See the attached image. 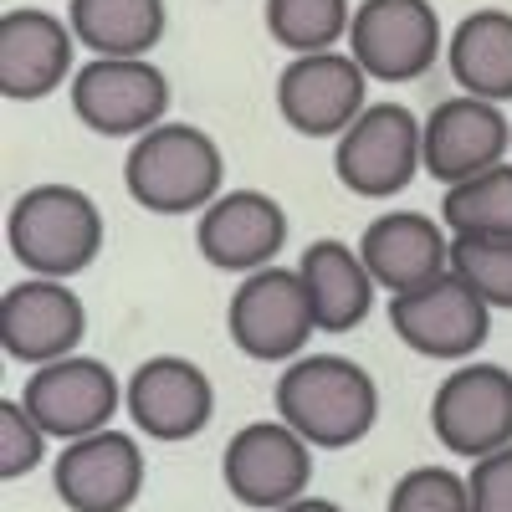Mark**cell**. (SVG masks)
<instances>
[{"label": "cell", "instance_id": "1", "mask_svg": "<svg viewBox=\"0 0 512 512\" xmlns=\"http://www.w3.org/2000/svg\"><path fill=\"white\" fill-rule=\"evenodd\" d=\"M277 415L313 451H349L379 420V384L344 354H303L277 374Z\"/></svg>", "mask_w": 512, "mask_h": 512}, {"label": "cell", "instance_id": "2", "mask_svg": "<svg viewBox=\"0 0 512 512\" xmlns=\"http://www.w3.org/2000/svg\"><path fill=\"white\" fill-rule=\"evenodd\" d=\"M11 256L41 282H67L88 272L103 251V210L77 185H31L6 216Z\"/></svg>", "mask_w": 512, "mask_h": 512}, {"label": "cell", "instance_id": "3", "mask_svg": "<svg viewBox=\"0 0 512 512\" xmlns=\"http://www.w3.org/2000/svg\"><path fill=\"white\" fill-rule=\"evenodd\" d=\"M226 159L216 139L195 123H159L144 139H134L123 159V190L144 205L149 216H190L221 200Z\"/></svg>", "mask_w": 512, "mask_h": 512}, {"label": "cell", "instance_id": "4", "mask_svg": "<svg viewBox=\"0 0 512 512\" xmlns=\"http://www.w3.org/2000/svg\"><path fill=\"white\" fill-rule=\"evenodd\" d=\"M425 169V123L405 103H374L333 149V175L359 200H390Z\"/></svg>", "mask_w": 512, "mask_h": 512}, {"label": "cell", "instance_id": "5", "mask_svg": "<svg viewBox=\"0 0 512 512\" xmlns=\"http://www.w3.org/2000/svg\"><path fill=\"white\" fill-rule=\"evenodd\" d=\"M226 328H231V344L246 359L297 364L308 349V333H318V318H313L303 277L287 272V267H267L231 292Z\"/></svg>", "mask_w": 512, "mask_h": 512}, {"label": "cell", "instance_id": "6", "mask_svg": "<svg viewBox=\"0 0 512 512\" xmlns=\"http://www.w3.org/2000/svg\"><path fill=\"white\" fill-rule=\"evenodd\" d=\"M226 492L241 507L256 512H282L308 497L313 482V446L282 420H251L226 441L221 456Z\"/></svg>", "mask_w": 512, "mask_h": 512}, {"label": "cell", "instance_id": "7", "mask_svg": "<svg viewBox=\"0 0 512 512\" xmlns=\"http://www.w3.org/2000/svg\"><path fill=\"white\" fill-rule=\"evenodd\" d=\"M441 16L431 0H359L349 57L369 82H415L441 57Z\"/></svg>", "mask_w": 512, "mask_h": 512}, {"label": "cell", "instance_id": "8", "mask_svg": "<svg viewBox=\"0 0 512 512\" xmlns=\"http://www.w3.org/2000/svg\"><path fill=\"white\" fill-rule=\"evenodd\" d=\"M431 431L446 451L487 461L512 446V369L466 364L451 369L431 395Z\"/></svg>", "mask_w": 512, "mask_h": 512}, {"label": "cell", "instance_id": "9", "mask_svg": "<svg viewBox=\"0 0 512 512\" xmlns=\"http://www.w3.org/2000/svg\"><path fill=\"white\" fill-rule=\"evenodd\" d=\"M390 328L400 333L405 349L441 364H461L487 344L492 308L456 272H446L405 297H390Z\"/></svg>", "mask_w": 512, "mask_h": 512}, {"label": "cell", "instance_id": "10", "mask_svg": "<svg viewBox=\"0 0 512 512\" xmlns=\"http://www.w3.org/2000/svg\"><path fill=\"white\" fill-rule=\"evenodd\" d=\"M72 113L103 139H144L169 113V77L154 62L93 57L72 77Z\"/></svg>", "mask_w": 512, "mask_h": 512}, {"label": "cell", "instance_id": "11", "mask_svg": "<svg viewBox=\"0 0 512 512\" xmlns=\"http://www.w3.org/2000/svg\"><path fill=\"white\" fill-rule=\"evenodd\" d=\"M123 390L103 359H62V364H47V369H31L26 390H21V405L26 415L41 425L47 436L57 441H88V436H103L108 420L118 410Z\"/></svg>", "mask_w": 512, "mask_h": 512}, {"label": "cell", "instance_id": "12", "mask_svg": "<svg viewBox=\"0 0 512 512\" xmlns=\"http://www.w3.org/2000/svg\"><path fill=\"white\" fill-rule=\"evenodd\" d=\"M364 88L369 77L349 52H318L292 57L277 77V108L287 128L308 139H344L364 118Z\"/></svg>", "mask_w": 512, "mask_h": 512}, {"label": "cell", "instance_id": "13", "mask_svg": "<svg viewBox=\"0 0 512 512\" xmlns=\"http://www.w3.org/2000/svg\"><path fill=\"white\" fill-rule=\"evenodd\" d=\"M82 333H88V308L72 287L26 277L0 292V349H6V359L31 369L62 364L82 344Z\"/></svg>", "mask_w": 512, "mask_h": 512}, {"label": "cell", "instance_id": "14", "mask_svg": "<svg viewBox=\"0 0 512 512\" xmlns=\"http://www.w3.org/2000/svg\"><path fill=\"white\" fill-rule=\"evenodd\" d=\"M123 410L149 441H190L216 415V384L180 354L144 359L123 384Z\"/></svg>", "mask_w": 512, "mask_h": 512}, {"label": "cell", "instance_id": "15", "mask_svg": "<svg viewBox=\"0 0 512 512\" xmlns=\"http://www.w3.org/2000/svg\"><path fill=\"white\" fill-rule=\"evenodd\" d=\"M195 246L216 272L256 277V272H267L277 262V251L287 246V210L262 190H226L200 216Z\"/></svg>", "mask_w": 512, "mask_h": 512}, {"label": "cell", "instance_id": "16", "mask_svg": "<svg viewBox=\"0 0 512 512\" xmlns=\"http://www.w3.org/2000/svg\"><path fill=\"white\" fill-rule=\"evenodd\" d=\"M512 144V123L497 103L482 98H446L425 118V175L441 180L446 190L466 185L502 164Z\"/></svg>", "mask_w": 512, "mask_h": 512}, {"label": "cell", "instance_id": "17", "mask_svg": "<svg viewBox=\"0 0 512 512\" xmlns=\"http://www.w3.org/2000/svg\"><path fill=\"white\" fill-rule=\"evenodd\" d=\"M52 487L72 512H128L144 492V451L123 431L72 441L57 456Z\"/></svg>", "mask_w": 512, "mask_h": 512}, {"label": "cell", "instance_id": "18", "mask_svg": "<svg viewBox=\"0 0 512 512\" xmlns=\"http://www.w3.org/2000/svg\"><path fill=\"white\" fill-rule=\"evenodd\" d=\"M72 47L77 36L72 26H62V16L36 6L6 11L0 16V93L11 103H36L57 93L72 72Z\"/></svg>", "mask_w": 512, "mask_h": 512}, {"label": "cell", "instance_id": "19", "mask_svg": "<svg viewBox=\"0 0 512 512\" xmlns=\"http://www.w3.org/2000/svg\"><path fill=\"white\" fill-rule=\"evenodd\" d=\"M359 256L374 277V287H390V297H405L425 282L451 272V241L441 226L420 210H390L374 216L359 236Z\"/></svg>", "mask_w": 512, "mask_h": 512}, {"label": "cell", "instance_id": "20", "mask_svg": "<svg viewBox=\"0 0 512 512\" xmlns=\"http://www.w3.org/2000/svg\"><path fill=\"white\" fill-rule=\"evenodd\" d=\"M297 277H303V287H308L318 333H349L374 308V277L364 267V256L344 241H333V236L303 246Z\"/></svg>", "mask_w": 512, "mask_h": 512}, {"label": "cell", "instance_id": "21", "mask_svg": "<svg viewBox=\"0 0 512 512\" xmlns=\"http://www.w3.org/2000/svg\"><path fill=\"white\" fill-rule=\"evenodd\" d=\"M451 77L461 82V98L512 103V11H472L446 41Z\"/></svg>", "mask_w": 512, "mask_h": 512}, {"label": "cell", "instance_id": "22", "mask_svg": "<svg viewBox=\"0 0 512 512\" xmlns=\"http://www.w3.org/2000/svg\"><path fill=\"white\" fill-rule=\"evenodd\" d=\"M67 26L108 62H149L164 36V0H72Z\"/></svg>", "mask_w": 512, "mask_h": 512}, {"label": "cell", "instance_id": "23", "mask_svg": "<svg viewBox=\"0 0 512 512\" xmlns=\"http://www.w3.org/2000/svg\"><path fill=\"white\" fill-rule=\"evenodd\" d=\"M441 221L456 236H482V241H512V164H497L487 175L446 190Z\"/></svg>", "mask_w": 512, "mask_h": 512}, {"label": "cell", "instance_id": "24", "mask_svg": "<svg viewBox=\"0 0 512 512\" xmlns=\"http://www.w3.org/2000/svg\"><path fill=\"white\" fill-rule=\"evenodd\" d=\"M349 26H354L349 0H267V31L292 57L333 52V41H344Z\"/></svg>", "mask_w": 512, "mask_h": 512}, {"label": "cell", "instance_id": "25", "mask_svg": "<svg viewBox=\"0 0 512 512\" xmlns=\"http://www.w3.org/2000/svg\"><path fill=\"white\" fill-rule=\"evenodd\" d=\"M451 272L472 287L487 308H512V241L456 236L451 241Z\"/></svg>", "mask_w": 512, "mask_h": 512}, {"label": "cell", "instance_id": "26", "mask_svg": "<svg viewBox=\"0 0 512 512\" xmlns=\"http://www.w3.org/2000/svg\"><path fill=\"white\" fill-rule=\"evenodd\" d=\"M384 512H472V487L451 466H415L390 487Z\"/></svg>", "mask_w": 512, "mask_h": 512}, {"label": "cell", "instance_id": "27", "mask_svg": "<svg viewBox=\"0 0 512 512\" xmlns=\"http://www.w3.org/2000/svg\"><path fill=\"white\" fill-rule=\"evenodd\" d=\"M41 456H47V431L26 415L21 400H0V477L16 482L36 472Z\"/></svg>", "mask_w": 512, "mask_h": 512}, {"label": "cell", "instance_id": "28", "mask_svg": "<svg viewBox=\"0 0 512 512\" xmlns=\"http://www.w3.org/2000/svg\"><path fill=\"white\" fill-rule=\"evenodd\" d=\"M472 512H512V446L487 456V461H472Z\"/></svg>", "mask_w": 512, "mask_h": 512}, {"label": "cell", "instance_id": "29", "mask_svg": "<svg viewBox=\"0 0 512 512\" xmlns=\"http://www.w3.org/2000/svg\"><path fill=\"white\" fill-rule=\"evenodd\" d=\"M282 512H344V507L328 502V497H303V502H292V507H282Z\"/></svg>", "mask_w": 512, "mask_h": 512}]
</instances>
